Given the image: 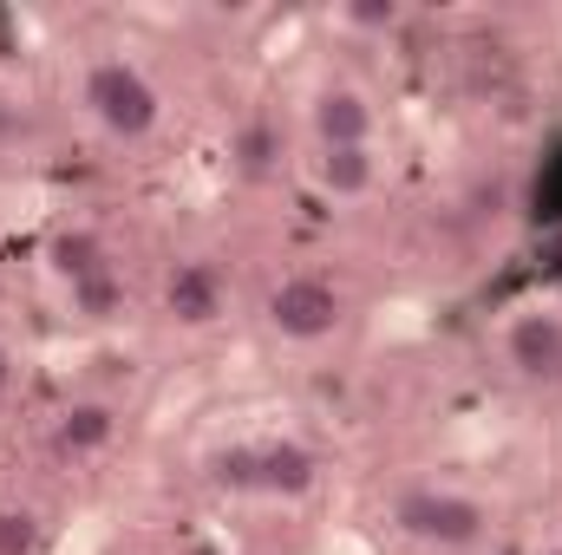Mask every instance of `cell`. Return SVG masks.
Listing matches in <instances>:
<instances>
[{"label": "cell", "instance_id": "obj_4", "mask_svg": "<svg viewBox=\"0 0 562 555\" xmlns=\"http://www.w3.org/2000/svg\"><path fill=\"white\" fill-rule=\"evenodd\" d=\"M223 275L210 269V262H177L170 281H164V314L177 320V327H216L223 320Z\"/></svg>", "mask_w": 562, "mask_h": 555}, {"label": "cell", "instance_id": "obj_12", "mask_svg": "<svg viewBox=\"0 0 562 555\" xmlns=\"http://www.w3.org/2000/svg\"><path fill=\"white\" fill-rule=\"evenodd\" d=\"M72 314H79V320H119V314H125V281L112 275V269L72 281Z\"/></svg>", "mask_w": 562, "mask_h": 555}, {"label": "cell", "instance_id": "obj_8", "mask_svg": "<svg viewBox=\"0 0 562 555\" xmlns=\"http://www.w3.org/2000/svg\"><path fill=\"white\" fill-rule=\"evenodd\" d=\"M112 438H119V412L105 399H72L59 412V424H53V451L59 457H99Z\"/></svg>", "mask_w": 562, "mask_h": 555}, {"label": "cell", "instance_id": "obj_15", "mask_svg": "<svg viewBox=\"0 0 562 555\" xmlns=\"http://www.w3.org/2000/svg\"><path fill=\"white\" fill-rule=\"evenodd\" d=\"M216 484L223 490H256V451H223L216 457Z\"/></svg>", "mask_w": 562, "mask_h": 555}, {"label": "cell", "instance_id": "obj_10", "mask_svg": "<svg viewBox=\"0 0 562 555\" xmlns=\"http://www.w3.org/2000/svg\"><path fill=\"white\" fill-rule=\"evenodd\" d=\"M46 262H53V275L66 281H86V275H99V269H112L105 262V242L92 236V229H59L53 242H46Z\"/></svg>", "mask_w": 562, "mask_h": 555}, {"label": "cell", "instance_id": "obj_7", "mask_svg": "<svg viewBox=\"0 0 562 555\" xmlns=\"http://www.w3.org/2000/svg\"><path fill=\"white\" fill-rule=\"evenodd\" d=\"M321 484V457L307 451V444H294V438H281V444H262L256 451V490H269V497H307Z\"/></svg>", "mask_w": 562, "mask_h": 555}, {"label": "cell", "instance_id": "obj_16", "mask_svg": "<svg viewBox=\"0 0 562 555\" xmlns=\"http://www.w3.org/2000/svg\"><path fill=\"white\" fill-rule=\"evenodd\" d=\"M13 386V353H7V340H0V393Z\"/></svg>", "mask_w": 562, "mask_h": 555}, {"label": "cell", "instance_id": "obj_14", "mask_svg": "<svg viewBox=\"0 0 562 555\" xmlns=\"http://www.w3.org/2000/svg\"><path fill=\"white\" fill-rule=\"evenodd\" d=\"M340 20L360 26V33H393V26H400V0H347Z\"/></svg>", "mask_w": 562, "mask_h": 555}, {"label": "cell", "instance_id": "obj_9", "mask_svg": "<svg viewBox=\"0 0 562 555\" xmlns=\"http://www.w3.org/2000/svg\"><path fill=\"white\" fill-rule=\"evenodd\" d=\"M314 177H321V190H327V196H367V190H373V177H380L373 144H353V150H321V157H314Z\"/></svg>", "mask_w": 562, "mask_h": 555}, {"label": "cell", "instance_id": "obj_13", "mask_svg": "<svg viewBox=\"0 0 562 555\" xmlns=\"http://www.w3.org/2000/svg\"><path fill=\"white\" fill-rule=\"evenodd\" d=\"M40 543H46V523L33 517V510H0V555H40Z\"/></svg>", "mask_w": 562, "mask_h": 555}, {"label": "cell", "instance_id": "obj_6", "mask_svg": "<svg viewBox=\"0 0 562 555\" xmlns=\"http://www.w3.org/2000/svg\"><path fill=\"white\" fill-rule=\"evenodd\" d=\"M314 138H321V150L373 144V105H367L353 86H327V92L314 99Z\"/></svg>", "mask_w": 562, "mask_h": 555}, {"label": "cell", "instance_id": "obj_5", "mask_svg": "<svg viewBox=\"0 0 562 555\" xmlns=\"http://www.w3.org/2000/svg\"><path fill=\"white\" fill-rule=\"evenodd\" d=\"M504 360L524 380H562V314H517L504 333Z\"/></svg>", "mask_w": 562, "mask_h": 555}, {"label": "cell", "instance_id": "obj_1", "mask_svg": "<svg viewBox=\"0 0 562 555\" xmlns=\"http://www.w3.org/2000/svg\"><path fill=\"white\" fill-rule=\"evenodd\" d=\"M86 105H92V118H99L112 138H125V144L150 138L157 118H164L157 86L144 79V66H132V59H99V66L86 72Z\"/></svg>", "mask_w": 562, "mask_h": 555}, {"label": "cell", "instance_id": "obj_3", "mask_svg": "<svg viewBox=\"0 0 562 555\" xmlns=\"http://www.w3.org/2000/svg\"><path fill=\"white\" fill-rule=\"evenodd\" d=\"M340 320H347V301H340V287L327 275H288L269 294V327H276L281 340H294V347L327 340Z\"/></svg>", "mask_w": 562, "mask_h": 555}, {"label": "cell", "instance_id": "obj_17", "mask_svg": "<svg viewBox=\"0 0 562 555\" xmlns=\"http://www.w3.org/2000/svg\"><path fill=\"white\" fill-rule=\"evenodd\" d=\"M550 555H562V550H550Z\"/></svg>", "mask_w": 562, "mask_h": 555}, {"label": "cell", "instance_id": "obj_2", "mask_svg": "<svg viewBox=\"0 0 562 555\" xmlns=\"http://www.w3.org/2000/svg\"><path fill=\"white\" fill-rule=\"evenodd\" d=\"M393 523L425 543V550H477L484 536H491V510L477 503V497H464V490H406L400 503H393Z\"/></svg>", "mask_w": 562, "mask_h": 555}, {"label": "cell", "instance_id": "obj_11", "mask_svg": "<svg viewBox=\"0 0 562 555\" xmlns=\"http://www.w3.org/2000/svg\"><path fill=\"white\" fill-rule=\"evenodd\" d=\"M229 157H236L243 177H269L276 157H281V132L269 125V118H249V125L236 132V144H229Z\"/></svg>", "mask_w": 562, "mask_h": 555}]
</instances>
